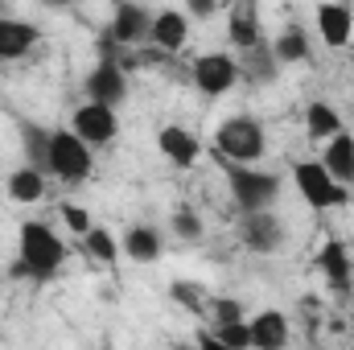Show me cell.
I'll return each instance as SVG.
<instances>
[{"instance_id":"6da1fadb","label":"cell","mask_w":354,"mask_h":350,"mask_svg":"<svg viewBox=\"0 0 354 350\" xmlns=\"http://www.w3.org/2000/svg\"><path fill=\"white\" fill-rule=\"evenodd\" d=\"M62 264H66V243L58 239V231L50 223H37V219L21 223V231H17V264H12L17 276L50 280V276L62 272Z\"/></svg>"},{"instance_id":"7a4b0ae2","label":"cell","mask_w":354,"mask_h":350,"mask_svg":"<svg viewBox=\"0 0 354 350\" xmlns=\"http://www.w3.org/2000/svg\"><path fill=\"white\" fill-rule=\"evenodd\" d=\"M214 145H218V153L231 165H252V161L264 157V149H268L264 124L256 116H227L218 124V132H214Z\"/></svg>"},{"instance_id":"3957f363","label":"cell","mask_w":354,"mask_h":350,"mask_svg":"<svg viewBox=\"0 0 354 350\" xmlns=\"http://www.w3.org/2000/svg\"><path fill=\"white\" fill-rule=\"evenodd\" d=\"M227 190L243 214H260V210H272V202L280 198V177L252 165H227Z\"/></svg>"},{"instance_id":"277c9868","label":"cell","mask_w":354,"mask_h":350,"mask_svg":"<svg viewBox=\"0 0 354 350\" xmlns=\"http://www.w3.org/2000/svg\"><path fill=\"white\" fill-rule=\"evenodd\" d=\"M95 169V157H91V145H83L71 128H50V157H46V174H54L66 185H79L87 181Z\"/></svg>"},{"instance_id":"5b68a950","label":"cell","mask_w":354,"mask_h":350,"mask_svg":"<svg viewBox=\"0 0 354 350\" xmlns=\"http://www.w3.org/2000/svg\"><path fill=\"white\" fill-rule=\"evenodd\" d=\"M292 181H297V194L309 202V210H334V206L346 202V185H338L326 174L322 161H301L292 169Z\"/></svg>"},{"instance_id":"8992f818","label":"cell","mask_w":354,"mask_h":350,"mask_svg":"<svg viewBox=\"0 0 354 350\" xmlns=\"http://www.w3.org/2000/svg\"><path fill=\"white\" fill-rule=\"evenodd\" d=\"M87 99L99 107H120L128 99V66L120 58H99L95 71L87 75Z\"/></svg>"},{"instance_id":"52a82bcc","label":"cell","mask_w":354,"mask_h":350,"mask_svg":"<svg viewBox=\"0 0 354 350\" xmlns=\"http://www.w3.org/2000/svg\"><path fill=\"white\" fill-rule=\"evenodd\" d=\"M71 132L91 145V149H99V145H111L115 136H120V116L111 111V107H99V103H83V107H75V120H71Z\"/></svg>"},{"instance_id":"ba28073f","label":"cell","mask_w":354,"mask_h":350,"mask_svg":"<svg viewBox=\"0 0 354 350\" xmlns=\"http://www.w3.org/2000/svg\"><path fill=\"white\" fill-rule=\"evenodd\" d=\"M239 83V62L231 54H202L194 62V87L202 95H227Z\"/></svg>"},{"instance_id":"9c48e42d","label":"cell","mask_w":354,"mask_h":350,"mask_svg":"<svg viewBox=\"0 0 354 350\" xmlns=\"http://www.w3.org/2000/svg\"><path fill=\"white\" fill-rule=\"evenodd\" d=\"M239 243L256 256H268L284 243V223L272 214V210H260V214H243L239 219Z\"/></svg>"},{"instance_id":"30bf717a","label":"cell","mask_w":354,"mask_h":350,"mask_svg":"<svg viewBox=\"0 0 354 350\" xmlns=\"http://www.w3.org/2000/svg\"><path fill=\"white\" fill-rule=\"evenodd\" d=\"M107 33H111L115 46H140V42H149V33H153V12H149L145 4H115Z\"/></svg>"},{"instance_id":"8fae6325","label":"cell","mask_w":354,"mask_h":350,"mask_svg":"<svg viewBox=\"0 0 354 350\" xmlns=\"http://www.w3.org/2000/svg\"><path fill=\"white\" fill-rule=\"evenodd\" d=\"M252 330V350H288V338H292V326L280 309H264L248 322Z\"/></svg>"},{"instance_id":"7c38bea8","label":"cell","mask_w":354,"mask_h":350,"mask_svg":"<svg viewBox=\"0 0 354 350\" xmlns=\"http://www.w3.org/2000/svg\"><path fill=\"white\" fill-rule=\"evenodd\" d=\"M317 268H322V276L330 280V288H334V293H351V284H354V256H351V248H346L342 239H330V243L322 248Z\"/></svg>"},{"instance_id":"4fadbf2b","label":"cell","mask_w":354,"mask_h":350,"mask_svg":"<svg viewBox=\"0 0 354 350\" xmlns=\"http://www.w3.org/2000/svg\"><path fill=\"white\" fill-rule=\"evenodd\" d=\"M185 37H189V17H185L181 8H161V12H153V33H149V42H153L161 54H177V50L185 46Z\"/></svg>"},{"instance_id":"5bb4252c","label":"cell","mask_w":354,"mask_h":350,"mask_svg":"<svg viewBox=\"0 0 354 350\" xmlns=\"http://www.w3.org/2000/svg\"><path fill=\"white\" fill-rule=\"evenodd\" d=\"M227 37L239 54H252L256 46H264V29H260V12L256 4H235L227 17Z\"/></svg>"},{"instance_id":"9a60e30c","label":"cell","mask_w":354,"mask_h":350,"mask_svg":"<svg viewBox=\"0 0 354 350\" xmlns=\"http://www.w3.org/2000/svg\"><path fill=\"white\" fill-rule=\"evenodd\" d=\"M157 149H161V157H165L169 165H177V169H189V165L198 161V153H202L198 136L185 132V128H177V124H165V128L157 132Z\"/></svg>"},{"instance_id":"2e32d148","label":"cell","mask_w":354,"mask_h":350,"mask_svg":"<svg viewBox=\"0 0 354 350\" xmlns=\"http://www.w3.org/2000/svg\"><path fill=\"white\" fill-rule=\"evenodd\" d=\"M37 25L29 21H17V17H0V62H12V58H25L33 46H37Z\"/></svg>"},{"instance_id":"e0dca14e","label":"cell","mask_w":354,"mask_h":350,"mask_svg":"<svg viewBox=\"0 0 354 350\" xmlns=\"http://www.w3.org/2000/svg\"><path fill=\"white\" fill-rule=\"evenodd\" d=\"M317 33L326 46H346L354 33V12L346 4H317Z\"/></svg>"},{"instance_id":"ac0fdd59","label":"cell","mask_w":354,"mask_h":350,"mask_svg":"<svg viewBox=\"0 0 354 350\" xmlns=\"http://www.w3.org/2000/svg\"><path fill=\"white\" fill-rule=\"evenodd\" d=\"M322 165H326V174L334 177L338 185H354V136L351 132H338L334 140H326Z\"/></svg>"},{"instance_id":"d6986e66","label":"cell","mask_w":354,"mask_h":350,"mask_svg":"<svg viewBox=\"0 0 354 350\" xmlns=\"http://www.w3.org/2000/svg\"><path fill=\"white\" fill-rule=\"evenodd\" d=\"M120 252L136 264H153L161 256V231H157V227H128Z\"/></svg>"},{"instance_id":"ffe728a7","label":"cell","mask_w":354,"mask_h":350,"mask_svg":"<svg viewBox=\"0 0 354 350\" xmlns=\"http://www.w3.org/2000/svg\"><path fill=\"white\" fill-rule=\"evenodd\" d=\"M272 54H276V62H284V66L309 62V58H313V50H309V33H305L301 25L280 29V33H276V42H272Z\"/></svg>"},{"instance_id":"44dd1931","label":"cell","mask_w":354,"mask_h":350,"mask_svg":"<svg viewBox=\"0 0 354 350\" xmlns=\"http://www.w3.org/2000/svg\"><path fill=\"white\" fill-rule=\"evenodd\" d=\"M305 132H309V140H334V136L346 132V128H342V116H338L326 99H313V103L305 107Z\"/></svg>"},{"instance_id":"7402d4cb","label":"cell","mask_w":354,"mask_h":350,"mask_svg":"<svg viewBox=\"0 0 354 350\" xmlns=\"http://www.w3.org/2000/svg\"><path fill=\"white\" fill-rule=\"evenodd\" d=\"M8 198L12 202H21V206H33V202H41L46 198V174H37V169H12L8 174Z\"/></svg>"},{"instance_id":"603a6c76","label":"cell","mask_w":354,"mask_h":350,"mask_svg":"<svg viewBox=\"0 0 354 350\" xmlns=\"http://www.w3.org/2000/svg\"><path fill=\"white\" fill-rule=\"evenodd\" d=\"M239 75L243 79H252V83H268L272 75H276V54H272V46H256L252 54H243V62H239Z\"/></svg>"},{"instance_id":"cb8c5ba5","label":"cell","mask_w":354,"mask_h":350,"mask_svg":"<svg viewBox=\"0 0 354 350\" xmlns=\"http://www.w3.org/2000/svg\"><path fill=\"white\" fill-rule=\"evenodd\" d=\"M83 248H87V256L95 264H115L120 260V243H115V235H111L107 227H91L87 235H83Z\"/></svg>"},{"instance_id":"d4e9b609","label":"cell","mask_w":354,"mask_h":350,"mask_svg":"<svg viewBox=\"0 0 354 350\" xmlns=\"http://www.w3.org/2000/svg\"><path fill=\"white\" fill-rule=\"evenodd\" d=\"M21 140H25V153H29V169L46 174V157H50V132L37 128V124H21Z\"/></svg>"},{"instance_id":"484cf974","label":"cell","mask_w":354,"mask_h":350,"mask_svg":"<svg viewBox=\"0 0 354 350\" xmlns=\"http://www.w3.org/2000/svg\"><path fill=\"white\" fill-rule=\"evenodd\" d=\"M214 338H218L227 350H252V330H248V322L218 326V330H214Z\"/></svg>"},{"instance_id":"4316f807","label":"cell","mask_w":354,"mask_h":350,"mask_svg":"<svg viewBox=\"0 0 354 350\" xmlns=\"http://www.w3.org/2000/svg\"><path fill=\"white\" fill-rule=\"evenodd\" d=\"M174 231L181 239H198V235H202V219H198L189 206H177L174 210Z\"/></svg>"},{"instance_id":"83f0119b","label":"cell","mask_w":354,"mask_h":350,"mask_svg":"<svg viewBox=\"0 0 354 350\" xmlns=\"http://www.w3.org/2000/svg\"><path fill=\"white\" fill-rule=\"evenodd\" d=\"M62 223H66L75 235H87L91 227H95V223H91V214L83 210V206H75V202H62Z\"/></svg>"},{"instance_id":"f1b7e54d","label":"cell","mask_w":354,"mask_h":350,"mask_svg":"<svg viewBox=\"0 0 354 350\" xmlns=\"http://www.w3.org/2000/svg\"><path fill=\"white\" fill-rule=\"evenodd\" d=\"M214 317H218V326H231V322H243V309H239V301H214Z\"/></svg>"},{"instance_id":"f546056e","label":"cell","mask_w":354,"mask_h":350,"mask_svg":"<svg viewBox=\"0 0 354 350\" xmlns=\"http://www.w3.org/2000/svg\"><path fill=\"white\" fill-rule=\"evenodd\" d=\"M169 293H174L177 301H181V305H189V309H198V288H194V284H174Z\"/></svg>"},{"instance_id":"4dcf8cb0","label":"cell","mask_w":354,"mask_h":350,"mask_svg":"<svg viewBox=\"0 0 354 350\" xmlns=\"http://www.w3.org/2000/svg\"><path fill=\"white\" fill-rule=\"evenodd\" d=\"M218 4L214 0H189V8H185V17H210Z\"/></svg>"},{"instance_id":"1f68e13d","label":"cell","mask_w":354,"mask_h":350,"mask_svg":"<svg viewBox=\"0 0 354 350\" xmlns=\"http://www.w3.org/2000/svg\"><path fill=\"white\" fill-rule=\"evenodd\" d=\"M198 350H227V347H223L214 334H202V338H198Z\"/></svg>"}]
</instances>
